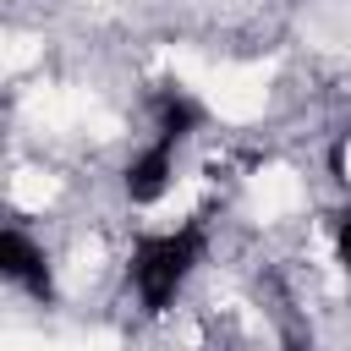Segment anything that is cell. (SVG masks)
I'll list each match as a JSON object with an SVG mask.
<instances>
[{
  "label": "cell",
  "instance_id": "6da1fadb",
  "mask_svg": "<svg viewBox=\"0 0 351 351\" xmlns=\"http://www.w3.org/2000/svg\"><path fill=\"white\" fill-rule=\"evenodd\" d=\"M203 252H208L203 219H186V225H176V230H159V236H143V241L132 247V269H126L137 302H143L148 313H165V307L176 302V291L186 285V274L203 263Z\"/></svg>",
  "mask_w": 351,
  "mask_h": 351
},
{
  "label": "cell",
  "instance_id": "7a4b0ae2",
  "mask_svg": "<svg viewBox=\"0 0 351 351\" xmlns=\"http://www.w3.org/2000/svg\"><path fill=\"white\" fill-rule=\"evenodd\" d=\"M170 176H176V143H170V137H154V143H143V148L126 159L121 186H126L132 203H159V197L170 192Z\"/></svg>",
  "mask_w": 351,
  "mask_h": 351
},
{
  "label": "cell",
  "instance_id": "3957f363",
  "mask_svg": "<svg viewBox=\"0 0 351 351\" xmlns=\"http://www.w3.org/2000/svg\"><path fill=\"white\" fill-rule=\"evenodd\" d=\"M0 274H5L11 285L33 291V296H49V291H55L49 258H44V247H38L22 225H5V230H0Z\"/></svg>",
  "mask_w": 351,
  "mask_h": 351
},
{
  "label": "cell",
  "instance_id": "277c9868",
  "mask_svg": "<svg viewBox=\"0 0 351 351\" xmlns=\"http://www.w3.org/2000/svg\"><path fill=\"white\" fill-rule=\"evenodd\" d=\"M197 126H203V104H197L186 88H159V93H154V137L181 143V137H192Z\"/></svg>",
  "mask_w": 351,
  "mask_h": 351
},
{
  "label": "cell",
  "instance_id": "5b68a950",
  "mask_svg": "<svg viewBox=\"0 0 351 351\" xmlns=\"http://www.w3.org/2000/svg\"><path fill=\"white\" fill-rule=\"evenodd\" d=\"M335 252H340V269H346V280H351V214L335 225Z\"/></svg>",
  "mask_w": 351,
  "mask_h": 351
}]
</instances>
